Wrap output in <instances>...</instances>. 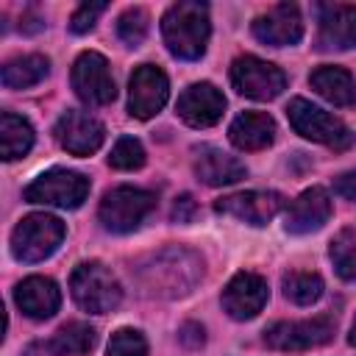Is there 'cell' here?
<instances>
[{"label": "cell", "instance_id": "cell-1", "mask_svg": "<svg viewBox=\"0 0 356 356\" xmlns=\"http://www.w3.org/2000/svg\"><path fill=\"white\" fill-rule=\"evenodd\" d=\"M203 275V261L192 250L167 248L145 259L136 270L139 286L153 298H181L189 295L192 286Z\"/></svg>", "mask_w": 356, "mask_h": 356}, {"label": "cell", "instance_id": "cell-2", "mask_svg": "<svg viewBox=\"0 0 356 356\" xmlns=\"http://www.w3.org/2000/svg\"><path fill=\"white\" fill-rule=\"evenodd\" d=\"M161 33H164V44L172 56L184 58V61H195L206 53V42L211 33L209 25V8L206 3H175L167 8V14L161 17Z\"/></svg>", "mask_w": 356, "mask_h": 356}, {"label": "cell", "instance_id": "cell-3", "mask_svg": "<svg viewBox=\"0 0 356 356\" xmlns=\"http://www.w3.org/2000/svg\"><path fill=\"white\" fill-rule=\"evenodd\" d=\"M70 292L75 303L89 314H106L114 312L122 300L120 281L114 273L100 261H83L70 275Z\"/></svg>", "mask_w": 356, "mask_h": 356}, {"label": "cell", "instance_id": "cell-4", "mask_svg": "<svg viewBox=\"0 0 356 356\" xmlns=\"http://www.w3.org/2000/svg\"><path fill=\"white\" fill-rule=\"evenodd\" d=\"M64 239V222L56 214H28L11 234V253L17 261L36 264L56 253Z\"/></svg>", "mask_w": 356, "mask_h": 356}, {"label": "cell", "instance_id": "cell-5", "mask_svg": "<svg viewBox=\"0 0 356 356\" xmlns=\"http://www.w3.org/2000/svg\"><path fill=\"white\" fill-rule=\"evenodd\" d=\"M286 117H289V125L312 139V142H320L325 147H334V150H348L353 145V131L334 114L323 111L320 106L303 100V97H295L289 106H286Z\"/></svg>", "mask_w": 356, "mask_h": 356}, {"label": "cell", "instance_id": "cell-6", "mask_svg": "<svg viewBox=\"0 0 356 356\" xmlns=\"http://www.w3.org/2000/svg\"><path fill=\"white\" fill-rule=\"evenodd\" d=\"M156 197L147 189L139 186H114L103 195L97 217L100 222L114 234H128L142 225V220L153 211Z\"/></svg>", "mask_w": 356, "mask_h": 356}, {"label": "cell", "instance_id": "cell-7", "mask_svg": "<svg viewBox=\"0 0 356 356\" xmlns=\"http://www.w3.org/2000/svg\"><path fill=\"white\" fill-rule=\"evenodd\" d=\"M89 197V178L75 170H47L25 186L28 203H44L58 209H78Z\"/></svg>", "mask_w": 356, "mask_h": 356}, {"label": "cell", "instance_id": "cell-8", "mask_svg": "<svg viewBox=\"0 0 356 356\" xmlns=\"http://www.w3.org/2000/svg\"><path fill=\"white\" fill-rule=\"evenodd\" d=\"M337 331L334 314H317L309 320H292V323H273L264 331V342L273 350H309L325 345Z\"/></svg>", "mask_w": 356, "mask_h": 356}, {"label": "cell", "instance_id": "cell-9", "mask_svg": "<svg viewBox=\"0 0 356 356\" xmlns=\"http://www.w3.org/2000/svg\"><path fill=\"white\" fill-rule=\"evenodd\" d=\"M231 83L239 95L253 100H273L284 92L286 75L281 67L259 58V56H239L231 64Z\"/></svg>", "mask_w": 356, "mask_h": 356}, {"label": "cell", "instance_id": "cell-10", "mask_svg": "<svg viewBox=\"0 0 356 356\" xmlns=\"http://www.w3.org/2000/svg\"><path fill=\"white\" fill-rule=\"evenodd\" d=\"M72 89L86 106H106L117 97V86L111 78V67L106 56L86 50L72 64Z\"/></svg>", "mask_w": 356, "mask_h": 356}, {"label": "cell", "instance_id": "cell-11", "mask_svg": "<svg viewBox=\"0 0 356 356\" xmlns=\"http://www.w3.org/2000/svg\"><path fill=\"white\" fill-rule=\"evenodd\" d=\"M170 95V81L156 64H139L128 83V111L136 120H150L161 111Z\"/></svg>", "mask_w": 356, "mask_h": 356}, {"label": "cell", "instance_id": "cell-12", "mask_svg": "<svg viewBox=\"0 0 356 356\" xmlns=\"http://www.w3.org/2000/svg\"><path fill=\"white\" fill-rule=\"evenodd\" d=\"M56 139L58 145L72 153V156H92L103 139H106V128L97 117L86 114V111H64L61 120L56 122Z\"/></svg>", "mask_w": 356, "mask_h": 356}, {"label": "cell", "instance_id": "cell-13", "mask_svg": "<svg viewBox=\"0 0 356 356\" xmlns=\"http://www.w3.org/2000/svg\"><path fill=\"white\" fill-rule=\"evenodd\" d=\"M281 209H284V197L278 192H259V189L225 195L214 203V211L248 225H267Z\"/></svg>", "mask_w": 356, "mask_h": 356}, {"label": "cell", "instance_id": "cell-14", "mask_svg": "<svg viewBox=\"0 0 356 356\" xmlns=\"http://www.w3.org/2000/svg\"><path fill=\"white\" fill-rule=\"evenodd\" d=\"M267 303V281L259 273H236L222 289V309L234 320L256 317Z\"/></svg>", "mask_w": 356, "mask_h": 356}, {"label": "cell", "instance_id": "cell-15", "mask_svg": "<svg viewBox=\"0 0 356 356\" xmlns=\"http://www.w3.org/2000/svg\"><path fill=\"white\" fill-rule=\"evenodd\" d=\"M175 111L192 128H211L225 111V97L211 83H192L178 95Z\"/></svg>", "mask_w": 356, "mask_h": 356}, {"label": "cell", "instance_id": "cell-16", "mask_svg": "<svg viewBox=\"0 0 356 356\" xmlns=\"http://www.w3.org/2000/svg\"><path fill=\"white\" fill-rule=\"evenodd\" d=\"M253 36L264 44L273 47H286V44H298L303 36V19L298 6L292 3H278L270 11L259 14L253 19Z\"/></svg>", "mask_w": 356, "mask_h": 356}, {"label": "cell", "instance_id": "cell-17", "mask_svg": "<svg viewBox=\"0 0 356 356\" xmlns=\"http://www.w3.org/2000/svg\"><path fill=\"white\" fill-rule=\"evenodd\" d=\"M331 217V197L323 186H312L300 192L284 214V228L289 234H312L320 231Z\"/></svg>", "mask_w": 356, "mask_h": 356}, {"label": "cell", "instance_id": "cell-18", "mask_svg": "<svg viewBox=\"0 0 356 356\" xmlns=\"http://www.w3.org/2000/svg\"><path fill=\"white\" fill-rule=\"evenodd\" d=\"M356 47V6H320L317 50H350Z\"/></svg>", "mask_w": 356, "mask_h": 356}, {"label": "cell", "instance_id": "cell-19", "mask_svg": "<svg viewBox=\"0 0 356 356\" xmlns=\"http://www.w3.org/2000/svg\"><path fill=\"white\" fill-rule=\"evenodd\" d=\"M14 298H17V306L22 309V314H28L33 320H47L61 306L58 284L53 278H44V275H31V278L19 281Z\"/></svg>", "mask_w": 356, "mask_h": 356}, {"label": "cell", "instance_id": "cell-20", "mask_svg": "<svg viewBox=\"0 0 356 356\" xmlns=\"http://www.w3.org/2000/svg\"><path fill=\"white\" fill-rule=\"evenodd\" d=\"M195 175L206 186H228L245 178V164L220 147L203 145L195 156Z\"/></svg>", "mask_w": 356, "mask_h": 356}, {"label": "cell", "instance_id": "cell-21", "mask_svg": "<svg viewBox=\"0 0 356 356\" xmlns=\"http://www.w3.org/2000/svg\"><path fill=\"white\" fill-rule=\"evenodd\" d=\"M228 136L239 150H264L275 139V120L267 111H245L231 122Z\"/></svg>", "mask_w": 356, "mask_h": 356}, {"label": "cell", "instance_id": "cell-22", "mask_svg": "<svg viewBox=\"0 0 356 356\" xmlns=\"http://www.w3.org/2000/svg\"><path fill=\"white\" fill-rule=\"evenodd\" d=\"M309 83L320 97H325L328 103H334L339 108H348L356 103V83H353L350 72L342 67H317L309 75Z\"/></svg>", "mask_w": 356, "mask_h": 356}, {"label": "cell", "instance_id": "cell-23", "mask_svg": "<svg viewBox=\"0 0 356 356\" xmlns=\"http://www.w3.org/2000/svg\"><path fill=\"white\" fill-rule=\"evenodd\" d=\"M47 72H50V61L44 56H39V53L17 56L3 64V86L6 89H28V86L42 83Z\"/></svg>", "mask_w": 356, "mask_h": 356}, {"label": "cell", "instance_id": "cell-24", "mask_svg": "<svg viewBox=\"0 0 356 356\" xmlns=\"http://www.w3.org/2000/svg\"><path fill=\"white\" fill-rule=\"evenodd\" d=\"M33 145V128L25 117L14 111H3L0 117V153L6 161L22 159Z\"/></svg>", "mask_w": 356, "mask_h": 356}, {"label": "cell", "instance_id": "cell-25", "mask_svg": "<svg viewBox=\"0 0 356 356\" xmlns=\"http://www.w3.org/2000/svg\"><path fill=\"white\" fill-rule=\"evenodd\" d=\"M95 339H97L95 337V328L86 325V323H78V320L64 323L50 337V342H53V348H56L58 356H83V353H89L95 348Z\"/></svg>", "mask_w": 356, "mask_h": 356}, {"label": "cell", "instance_id": "cell-26", "mask_svg": "<svg viewBox=\"0 0 356 356\" xmlns=\"http://www.w3.org/2000/svg\"><path fill=\"white\" fill-rule=\"evenodd\" d=\"M284 295H286V300H292L298 306H312L323 295V278L317 273L295 270V273L284 275Z\"/></svg>", "mask_w": 356, "mask_h": 356}, {"label": "cell", "instance_id": "cell-27", "mask_svg": "<svg viewBox=\"0 0 356 356\" xmlns=\"http://www.w3.org/2000/svg\"><path fill=\"white\" fill-rule=\"evenodd\" d=\"M331 261L339 278L356 281V236L353 231H339L331 239Z\"/></svg>", "mask_w": 356, "mask_h": 356}, {"label": "cell", "instance_id": "cell-28", "mask_svg": "<svg viewBox=\"0 0 356 356\" xmlns=\"http://www.w3.org/2000/svg\"><path fill=\"white\" fill-rule=\"evenodd\" d=\"M147 22H150L147 11L139 8V6H134V8H128V11L120 14V19H117V36H120L128 47H136V44H142L145 36H147Z\"/></svg>", "mask_w": 356, "mask_h": 356}, {"label": "cell", "instance_id": "cell-29", "mask_svg": "<svg viewBox=\"0 0 356 356\" xmlns=\"http://www.w3.org/2000/svg\"><path fill=\"white\" fill-rule=\"evenodd\" d=\"M108 164H111L114 170H122V172L139 170V167L145 164V147H142V142L134 139V136H120L117 145L111 147Z\"/></svg>", "mask_w": 356, "mask_h": 356}, {"label": "cell", "instance_id": "cell-30", "mask_svg": "<svg viewBox=\"0 0 356 356\" xmlns=\"http://www.w3.org/2000/svg\"><path fill=\"white\" fill-rule=\"evenodd\" d=\"M106 356H147V342L134 328H120L111 334Z\"/></svg>", "mask_w": 356, "mask_h": 356}, {"label": "cell", "instance_id": "cell-31", "mask_svg": "<svg viewBox=\"0 0 356 356\" xmlns=\"http://www.w3.org/2000/svg\"><path fill=\"white\" fill-rule=\"evenodd\" d=\"M103 11H106V3H83V6H78L72 11V17H70V31L72 33H89Z\"/></svg>", "mask_w": 356, "mask_h": 356}, {"label": "cell", "instance_id": "cell-32", "mask_svg": "<svg viewBox=\"0 0 356 356\" xmlns=\"http://www.w3.org/2000/svg\"><path fill=\"white\" fill-rule=\"evenodd\" d=\"M334 192L345 200H356V170H348L342 175H337L334 181Z\"/></svg>", "mask_w": 356, "mask_h": 356}, {"label": "cell", "instance_id": "cell-33", "mask_svg": "<svg viewBox=\"0 0 356 356\" xmlns=\"http://www.w3.org/2000/svg\"><path fill=\"white\" fill-rule=\"evenodd\" d=\"M195 211H197V203L192 200V195H181V197H175L172 220H178V222H189V220L195 217Z\"/></svg>", "mask_w": 356, "mask_h": 356}, {"label": "cell", "instance_id": "cell-34", "mask_svg": "<svg viewBox=\"0 0 356 356\" xmlns=\"http://www.w3.org/2000/svg\"><path fill=\"white\" fill-rule=\"evenodd\" d=\"M181 342H184V345H189V348L203 345V328H200V325H195V323H186V325L181 328Z\"/></svg>", "mask_w": 356, "mask_h": 356}, {"label": "cell", "instance_id": "cell-35", "mask_svg": "<svg viewBox=\"0 0 356 356\" xmlns=\"http://www.w3.org/2000/svg\"><path fill=\"white\" fill-rule=\"evenodd\" d=\"M22 356H58V353H56V348H53V342H50V339H39V342L28 345Z\"/></svg>", "mask_w": 356, "mask_h": 356}, {"label": "cell", "instance_id": "cell-36", "mask_svg": "<svg viewBox=\"0 0 356 356\" xmlns=\"http://www.w3.org/2000/svg\"><path fill=\"white\" fill-rule=\"evenodd\" d=\"M348 342H350V345H356V320H353V325H350V334H348Z\"/></svg>", "mask_w": 356, "mask_h": 356}]
</instances>
